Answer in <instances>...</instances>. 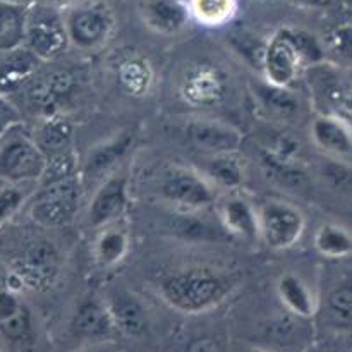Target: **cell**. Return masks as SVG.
Returning <instances> with one entry per match:
<instances>
[{
    "mask_svg": "<svg viewBox=\"0 0 352 352\" xmlns=\"http://www.w3.org/2000/svg\"><path fill=\"white\" fill-rule=\"evenodd\" d=\"M191 16L206 26L227 23L236 12V0H189Z\"/></svg>",
    "mask_w": 352,
    "mask_h": 352,
    "instance_id": "28",
    "label": "cell"
},
{
    "mask_svg": "<svg viewBox=\"0 0 352 352\" xmlns=\"http://www.w3.org/2000/svg\"><path fill=\"white\" fill-rule=\"evenodd\" d=\"M47 168V157L23 122L0 136V181L36 184Z\"/></svg>",
    "mask_w": 352,
    "mask_h": 352,
    "instance_id": "2",
    "label": "cell"
},
{
    "mask_svg": "<svg viewBox=\"0 0 352 352\" xmlns=\"http://www.w3.org/2000/svg\"><path fill=\"white\" fill-rule=\"evenodd\" d=\"M191 10L181 0H150L144 6V21L162 34H174L188 23Z\"/></svg>",
    "mask_w": 352,
    "mask_h": 352,
    "instance_id": "18",
    "label": "cell"
},
{
    "mask_svg": "<svg viewBox=\"0 0 352 352\" xmlns=\"http://www.w3.org/2000/svg\"><path fill=\"white\" fill-rule=\"evenodd\" d=\"M129 250V236L120 227L112 226L100 230L95 243V258L102 267H113L124 260Z\"/></svg>",
    "mask_w": 352,
    "mask_h": 352,
    "instance_id": "22",
    "label": "cell"
},
{
    "mask_svg": "<svg viewBox=\"0 0 352 352\" xmlns=\"http://www.w3.org/2000/svg\"><path fill=\"white\" fill-rule=\"evenodd\" d=\"M220 223L227 232L244 239H260L258 210L243 198H229L219 208Z\"/></svg>",
    "mask_w": 352,
    "mask_h": 352,
    "instance_id": "16",
    "label": "cell"
},
{
    "mask_svg": "<svg viewBox=\"0 0 352 352\" xmlns=\"http://www.w3.org/2000/svg\"><path fill=\"white\" fill-rule=\"evenodd\" d=\"M277 294L282 305L301 318H311L316 313V299L311 289L294 274H284L277 282Z\"/></svg>",
    "mask_w": 352,
    "mask_h": 352,
    "instance_id": "20",
    "label": "cell"
},
{
    "mask_svg": "<svg viewBox=\"0 0 352 352\" xmlns=\"http://www.w3.org/2000/svg\"><path fill=\"white\" fill-rule=\"evenodd\" d=\"M301 55L292 41L289 30H282L265 45L263 57H261V69L265 72V79L272 85L289 86L296 81L301 72Z\"/></svg>",
    "mask_w": 352,
    "mask_h": 352,
    "instance_id": "9",
    "label": "cell"
},
{
    "mask_svg": "<svg viewBox=\"0 0 352 352\" xmlns=\"http://www.w3.org/2000/svg\"><path fill=\"white\" fill-rule=\"evenodd\" d=\"M129 206V179L126 174L112 175L100 182L86 210V223L91 229H105L116 223Z\"/></svg>",
    "mask_w": 352,
    "mask_h": 352,
    "instance_id": "8",
    "label": "cell"
},
{
    "mask_svg": "<svg viewBox=\"0 0 352 352\" xmlns=\"http://www.w3.org/2000/svg\"><path fill=\"white\" fill-rule=\"evenodd\" d=\"M313 144L337 160L352 158V127L344 119L323 113L313 119L309 126Z\"/></svg>",
    "mask_w": 352,
    "mask_h": 352,
    "instance_id": "13",
    "label": "cell"
},
{
    "mask_svg": "<svg viewBox=\"0 0 352 352\" xmlns=\"http://www.w3.org/2000/svg\"><path fill=\"white\" fill-rule=\"evenodd\" d=\"M82 199V181L78 175L40 184L28 199V215L36 226L57 229L76 219Z\"/></svg>",
    "mask_w": 352,
    "mask_h": 352,
    "instance_id": "3",
    "label": "cell"
},
{
    "mask_svg": "<svg viewBox=\"0 0 352 352\" xmlns=\"http://www.w3.org/2000/svg\"><path fill=\"white\" fill-rule=\"evenodd\" d=\"M258 100L263 105V109L270 113L272 117L278 119H292L299 110V102L294 93L289 91L285 86L272 85V82H263L258 88Z\"/></svg>",
    "mask_w": 352,
    "mask_h": 352,
    "instance_id": "25",
    "label": "cell"
},
{
    "mask_svg": "<svg viewBox=\"0 0 352 352\" xmlns=\"http://www.w3.org/2000/svg\"><path fill=\"white\" fill-rule=\"evenodd\" d=\"M327 313L339 325L352 322V284H342L333 289L327 299Z\"/></svg>",
    "mask_w": 352,
    "mask_h": 352,
    "instance_id": "30",
    "label": "cell"
},
{
    "mask_svg": "<svg viewBox=\"0 0 352 352\" xmlns=\"http://www.w3.org/2000/svg\"><path fill=\"white\" fill-rule=\"evenodd\" d=\"M96 352H103V351H96Z\"/></svg>",
    "mask_w": 352,
    "mask_h": 352,
    "instance_id": "39",
    "label": "cell"
},
{
    "mask_svg": "<svg viewBox=\"0 0 352 352\" xmlns=\"http://www.w3.org/2000/svg\"><path fill=\"white\" fill-rule=\"evenodd\" d=\"M57 270V253L50 243H33L16 263L12 275L28 287L40 289L50 284Z\"/></svg>",
    "mask_w": 352,
    "mask_h": 352,
    "instance_id": "14",
    "label": "cell"
},
{
    "mask_svg": "<svg viewBox=\"0 0 352 352\" xmlns=\"http://www.w3.org/2000/svg\"><path fill=\"white\" fill-rule=\"evenodd\" d=\"M21 308L23 306H21V302L17 301V298L12 292H0V323L16 315Z\"/></svg>",
    "mask_w": 352,
    "mask_h": 352,
    "instance_id": "33",
    "label": "cell"
},
{
    "mask_svg": "<svg viewBox=\"0 0 352 352\" xmlns=\"http://www.w3.org/2000/svg\"><path fill=\"white\" fill-rule=\"evenodd\" d=\"M315 248L327 258H347L352 254V234L337 223H323L315 234Z\"/></svg>",
    "mask_w": 352,
    "mask_h": 352,
    "instance_id": "26",
    "label": "cell"
},
{
    "mask_svg": "<svg viewBox=\"0 0 352 352\" xmlns=\"http://www.w3.org/2000/svg\"><path fill=\"white\" fill-rule=\"evenodd\" d=\"M71 45L85 52L98 50L112 36L116 17L109 3L89 0L71 7L65 14Z\"/></svg>",
    "mask_w": 352,
    "mask_h": 352,
    "instance_id": "6",
    "label": "cell"
},
{
    "mask_svg": "<svg viewBox=\"0 0 352 352\" xmlns=\"http://www.w3.org/2000/svg\"><path fill=\"white\" fill-rule=\"evenodd\" d=\"M28 7L0 2V52L24 45Z\"/></svg>",
    "mask_w": 352,
    "mask_h": 352,
    "instance_id": "23",
    "label": "cell"
},
{
    "mask_svg": "<svg viewBox=\"0 0 352 352\" xmlns=\"http://www.w3.org/2000/svg\"><path fill=\"white\" fill-rule=\"evenodd\" d=\"M260 241L270 250L285 251L294 248L306 229V219L299 208L287 201L270 199L258 208Z\"/></svg>",
    "mask_w": 352,
    "mask_h": 352,
    "instance_id": "7",
    "label": "cell"
},
{
    "mask_svg": "<svg viewBox=\"0 0 352 352\" xmlns=\"http://www.w3.org/2000/svg\"><path fill=\"white\" fill-rule=\"evenodd\" d=\"M31 134L47 158L72 151L74 129H72V124L58 113L41 117Z\"/></svg>",
    "mask_w": 352,
    "mask_h": 352,
    "instance_id": "15",
    "label": "cell"
},
{
    "mask_svg": "<svg viewBox=\"0 0 352 352\" xmlns=\"http://www.w3.org/2000/svg\"><path fill=\"white\" fill-rule=\"evenodd\" d=\"M203 174L213 182L215 188L236 189L246 181L244 165L237 158V153L210 155Z\"/></svg>",
    "mask_w": 352,
    "mask_h": 352,
    "instance_id": "21",
    "label": "cell"
},
{
    "mask_svg": "<svg viewBox=\"0 0 352 352\" xmlns=\"http://www.w3.org/2000/svg\"><path fill=\"white\" fill-rule=\"evenodd\" d=\"M265 172L280 186L289 189H302L308 186V174L294 160L278 157L272 151L263 153Z\"/></svg>",
    "mask_w": 352,
    "mask_h": 352,
    "instance_id": "27",
    "label": "cell"
},
{
    "mask_svg": "<svg viewBox=\"0 0 352 352\" xmlns=\"http://www.w3.org/2000/svg\"><path fill=\"white\" fill-rule=\"evenodd\" d=\"M43 2H48V3H52V6L60 7V6H64V3H67L69 0H43Z\"/></svg>",
    "mask_w": 352,
    "mask_h": 352,
    "instance_id": "36",
    "label": "cell"
},
{
    "mask_svg": "<svg viewBox=\"0 0 352 352\" xmlns=\"http://www.w3.org/2000/svg\"><path fill=\"white\" fill-rule=\"evenodd\" d=\"M309 2H320V0H309Z\"/></svg>",
    "mask_w": 352,
    "mask_h": 352,
    "instance_id": "38",
    "label": "cell"
},
{
    "mask_svg": "<svg viewBox=\"0 0 352 352\" xmlns=\"http://www.w3.org/2000/svg\"><path fill=\"white\" fill-rule=\"evenodd\" d=\"M250 352H270V351H265V349H251Z\"/></svg>",
    "mask_w": 352,
    "mask_h": 352,
    "instance_id": "37",
    "label": "cell"
},
{
    "mask_svg": "<svg viewBox=\"0 0 352 352\" xmlns=\"http://www.w3.org/2000/svg\"><path fill=\"white\" fill-rule=\"evenodd\" d=\"M21 122H23V117L12 98L0 95V136Z\"/></svg>",
    "mask_w": 352,
    "mask_h": 352,
    "instance_id": "32",
    "label": "cell"
},
{
    "mask_svg": "<svg viewBox=\"0 0 352 352\" xmlns=\"http://www.w3.org/2000/svg\"><path fill=\"white\" fill-rule=\"evenodd\" d=\"M232 287L230 278L219 272L210 268H184L162 280L160 294L170 308L196 315L220 305Z\"/></svg>",
    "mask_w": 352,
    "mask_h": 352,
    "instance_id": "1",
    "label": "cell"
},
{
    "mask_svg": "<svg viewBox=\"0 0 352 352\" xmlns=\"http://www.w3.org/2000/svg\"><path fill=\"white\" fill-rule=\"evenodd\" d=\"M131 144H133V134L129 131L117 133L110 140L98 143L86 155L85 164L81 165V175L91 182L105 181L119 167L122 158L131 150Z\"/></svg>",
    "mask_w": 352,
    "mask_h": 352,
    "instance_id": "12",
    "label": "cell"
},
{
    "mask_svg": "<svg viewBox=\"0 0 352 352\" xmlns=\"http://www.w3.org/2000/svg\"><path fill=\"white\" fill-rule=\"evenodd\" d=\"M0 332L10 340L26 339L28 333H30V315H28L26 309L21 308L16 315L0 323Z\"/></svg>",
    "mask_w": 352,
    "mask_h": 352,
    "instance_id": "31",
    "label": "cell"
},
{
    "mask_svg": "<svg viewBox=\"0 0 352 352\" xmlns=\"http://www.w3.org/2000/svg\"><path fill=\"white\" fill-rule=\"evenodd\" d=\"M170 230L174 236L188 241H217L222 239L223 232H227L223 227H215L208 220L199 219L198 215H195V212H189V210L174 215Z\"/></svg>",
    "mask_w": 352,
    "mask_h": 352,
    "instance_id": "24",
    "label": "cell"
},
{
    "mask_svg": "<svg viewBox=\"0 0 352 352\" xmlns=\"http://www.w3.org/2000/svg\"><path fill=\"white\" fill-rule=\"evenodd\" d=\"M157 191L165 201L189 212L208 208L217 199V188L203 172L184 165H168L158 177Z\"/></svg>",
    "mask_w": 352,
    "mask_h": 352,
    "instance_id": "5",
    "label": "cell"
},
{
    "mask_svg": "<svg viewBox=\"0 0 352 352\" xmlns=\"http://www.w3.org/2000/svg\"><path fill=\"white\" fill-rule=\"evenodd\" d=\"M186 136L196 150L206 155L237 153L244 141L239 129L215 119L191 120L186 127Z\"/></svg>",
    "mask_w": 352,
    "mask_h": 352,
    "instance_id": "10",
    "label": "cell"
},
{
    "mask_svg": "<svg viewBox=\"0 0 352 352\" xmlns=\"http://www.w3.org/2000/svg\"><path fill=\"white\" fill-rule=\"evenodd\" d=\"M24 45L40 58L48 62L57 58L71 45L65 16L57 6L48 2H33L28 7Z\"/></svg>",
    "mask_w": 352,
    "mask_h": 352,
    "instance_id": "4",
    "label": "cell"
},
{
    "mask_svg": "<svg viewBox=\"0 0 352 352\" xmlns=\"http://www.w3.org/2000/svg\"><path fill=\"white\" fill-rule=\"evenodd\" d=\"M41 60L26 47L0 52V95L12 98L40 72Z\"/></svg>",
    "mask_w": 352,
    "mask_h": 352,
    "instance_id": "11",
    "label": "cell"
},
{
    "mask_svg": "<svg viewBox=\"0 0 352 352\" xmlns=\"http://www.w3.org/2000/svg\"><path fill=\"white\" fill-rule=\"evenodd\" d=\"M72 330L76 336L85 339H102L116 330L109 306L98 301H86L72 318Z\"/></svg>",
    "mask_w": 352,
    "mask_h": 352,
    "instance_id": "19",
    "label": "cell"
},
{
    "mask_svg": "<svg viewBox=\"0 0 352 352\" xmlns=\"http://www.w3.org/2000/svg\"><path fill=\"white\" fill-rule=\"evenodd\" d=\"M188 352H223L222 344L212 337H199L188 346Z\"/></svg>",
    "mask_w": 352,
    "mask_h": 352,
    "instance_id": "34",
    "label": "cell"
},
{
    "mask_svg": "<svg viewBox=\"0 0 352 352\" xmlns=\"http://www.w3.org/2000/svg\"><path fill=\"white\" fill-rule=\"evenodd\" d=\"M0 2L12 3V6H23V7H30L31 3H33V2H36V0H0Z\"/></svg>",
    "mask_w": 352,
    "mask_h": 352,
    "instance_id": "35",
    "label": "cell"
},
{
    "mask_svg": "<svg viewBox=\"0 0 352 352\" xmlns=\"http://www.w3.org/2000/svg\"><path fill=\"white\" fill-rule=\"evenodd\" d=\"M26 184L0 181V229L9 222L16 213L28 203V195L24 191Z\"/></svg>",
    "mask_w": 352,
    "mask_h": 352,
    "instance_id": "29",
    "label": "cell"
},
{
    "mask_svg": "<svg viewBox=\"0 0 352 352\" xmlns=\"http://www.w3.org/2000/svg\"><path fill=\"white\" fill-rule=\"evenodd\" d=\"M107 306L112 315L116 330L129 337H138L144 333L148 327L146 311L134 296L127 294V292H116L107 302Z\"/></svg>",
    "mask_w": 352,
    "mask_h": 352,
    "instance_id": "17",
    "label": "cell"
}]
</instances>
